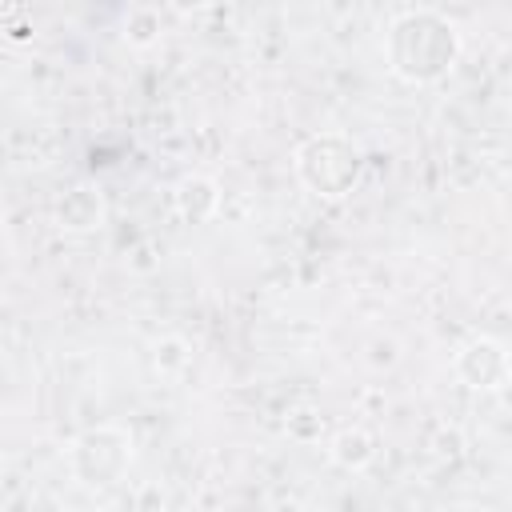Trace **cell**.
<instances>
[{
	"label": "cell",
	"mask_w": 512,
	"mask_h": 512,
	"mask_svg": "<svg viewBox=\"0 0 512 512\" xmlns=\"http://www.w3.org/2000/svg\"><path fill=\"white\" fill-rule=\"evenodd\" d=\"M336 140H340V136H316V140H308V144L324 156V172L312 180V188H316L320 196H344L348 184H356V172H360V156H356L352 144H348L340 156H332Z\"/></svg>",
	"instance_id": "2"
},
{
	"label": "cell",
	"mask_w": 512,
	"mask_h": 512,
	"mask_svg": "<svg viewBox=\"0 0 512 512\" xmlns=\"http://www.w3.org/2000/svg\"><path fill=\"white\" fill-rule=\"evenodd\" d=\"M472 360H480V372L472 376V388H492L500 376H504V356H500V348L492 344V340H480V344H472V348H464Z\"/></svg>",
	"instance_id": "3"
},
{
	"label": "cell",
	"mask_w": 512,
	"mask_h": 512,
	"mask_svg": "<svg viewBox=\"0 0 512 512\" xmlns=\"http://www.w3.org/2000/svg\"><path fill=\"white\" fill-rule=\"evenodd\" d=\"M416 32H420V40L412 44V52H408V56H396V60H392V68H396L400 76H408V80L440 76V72L452 64V52H456V48H432V40H436V44H440V40H448V36H452V28L420 12V16H416Z\"/></svg>",
	"instance_id": "1"
}]
</instances>
